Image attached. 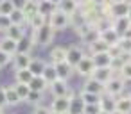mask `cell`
Masks as SVG:
<instances>
[{
  "label": "cell",
  "mask_w": 131,
  "mask_h": 114,
  "mask_svg": "<svg viewBox=\"0 0 131 114\" xmlns=\"http://www.w3.org/2000/svg\"><path fill=\"white\" fill-rule=\"evenodd\" d=\"M115 48L118 50V54H127V55H129V52H131V39H127V38H120V41L117 43Z\"/></svg>",
  "instance_id": "obj_35"
},
{
  "label": "cell",
  "mask_w": 131,
  "mask_h": 114,
  "mask_svg": "<svg viewBox=\"0 0 131 114\" xmlns=\"http://www.w3.org/2000/svg\"><path fill=\"white\" fill-rule=\"evenodd\" d=\"M74 2H75V4H77V6H83V4H84V2H86V0H74Z\"/></svg>",
  "instance_id": "obj_47"
},
{
  "label": "cell",
  "mask_w": 131,
  "mask_h": 114,
  "mask_svg": "<svg viewBox=\"0 0 131 114\" xmlns=\"http://www.w3.org/2000/svg\"><path fill=\"white\" fill-rule=\"evenodd\" d=\"M81 114H86V112H81Z\"/></svg>",
  "instance_id": "obj_54"
},
{
  "label": "cell",
  "mask_w": 131,
  "mask_h": 114,
  "mask_svg": "<svg viewBox=\"0 0 131 114\" xmlns=\"http://www.w3.org/2000/svg\"><path fill=\"white\" fill-rule=\"evenodd\" d=\"M129 57H131V52H129ZM129 61H131V59H129Z\"/></svg>",
  "instance_id": "obj_53"
},
{
  "label": "cell",
  "mask_w": 131,
  "mask_h": 114,
  "mask_svg": "<svg viewBox=\"0 0 131 114\" xmlns=\"http://www.w3.org/2000/svg\"><path fill=\"white\" fill-rule=\"evenodd\" d=\"M84 112H86V114H99V112H101V105H99V103L84 105Z\"/></svg>",
  "instance_id": "obj_42"
},
{
  "label": "cell",
  "mask_w": 131,
  "mask_h": 114,
  "mask_svg": "<svg viewBox=\"0 0 131 114\" xmlns=\"http://www.w3.org/2000/svg\"><path fill=\"white\" fill-rule=\"evenodd\" d=\"M120 78L124 80H131V61H126L122 66H120Z\"/></svg>",
  "instance_id": "obj_38"
},
{
  "label": "cell",
  "mask_w": 131,
  "mask_h": 114,
  "mask_svg": "<svg viewBox=\"0 0 131 114\" xmlns=\"http://www.w3.org/2000/svg\"><path fill=\"white\" fill-rule=\"evenodd\" d=\"M11 25H13V23H11V18H9V16L0 14V30H4V32H6Z\"/></svg>",
  "instance_id": "obj_39"
},
{
  "label": "cell",
  "mask_w": 131,
  "mask_h": 114,
  "mask_svg": "<svg viewBox=\"0 0 131 114\" xmlns=\"http://www.w3.org/2000/svg\"><path fill=\"white\" fill-rule=\"evenodd\" d=\"M6 36L15 39V41H20L22 38H25V30H24V25H11L7 30H6Z\"/></svg>",
  "instance_id": "obj_20"
},
{
  "label": "cell",
  "mask_w": 131,
  "mask_h": 114,
  "mask_svg": "<svg viewBox=\"0 0 131 114\" xmlns=\"http://www.w3.org/2000/svg\"><path fill=\"white\" fill-rule=\"evenodd\" d=\"M67 59V48L65 46H54L50 50V62L52 64H58V62H63Z\"/></svg>",
  "instance_id": "obj_19"
},
{
  "label": "cell",
  "mask_w": 131,
  "mask_h": 114,
  "mask_svg": "<svg viewBox=\"0 0 131 114\" xmlns=\"http://www.w3.org/2000/svg\"><path fill=\"white\" fill-rule=\"evenodd\" d=\"M54 29L47 23L45 27H41L40 30H34V36H32V43H36L38 46H47V45H50L52 43V39H54Z\"/></svg>",
  "instance_id": "obj_1"
},
{
  "label": "cell",
  "mask_w": 131,
  "mask_h": 114,
  "mask_svg": "<svg viewBox=\"0 0 131 114\" xmlns=\"http://www.w3.org/2000/svg\"><path fill=\"white\" fill-rule=\"evenodd\" d=\"M99 105H101V110H104V112H110V114H115V98H113V96L101 98Z\"/></svg>",
  "instance_id": "obj_28"
},
{
  "label": "cell",
  "mask_w": 131,
  "mask_h": 114,
  "mask_svg": "<svg viewBox=\"0 0 131 114\" xmlns=\"http://www.w3.org/2000/svg\"><path fill=\"white\" fill-rule=\"evenodd\" d=\"M84 57V52H83V48L81 46H77V45H72V46H68L67 48V62L72 66V68H75V64L81 61Z\"/></svg>",
  "instance_id": "obj_9"
},
{
  "label": "cell",
  "mask_w": 131,
  "mask_h": 114,
  "mask_svg": "<svg viewBox=\"0 0 131 114\" xmlns=\"http://www.w3.org/2000/svg\"><path fill=\"white\" fill-rule=\"evenodd\" d=\"M49 89H50L52 96H74L72 91H70V87H68V84H67V80H61V78H58L56 82H52L49 86Z\"/></svg>",
  "instance_id": "obj_6"
},
{
  "label": "cell",
  "mask_w": 131,
  "mask_h": 114,
  "mask_svg": "<svg viewBox=\"0 0 131 114\" xmlns=\"http://www.w3.org/2000/svg\"><path fill=\"white\" fill-rule=\"evenodd\" d=\"M127 18L131 20V2H129V13H127Z\"/></svg>",
  "instance_id": "obj_49"
},
{
  "label": "cell",
  "mask_w": 131,
  "mask_h": 114,
  "mask_svg": "<svg viewBox=\"0 0 131 114\" xmlns=\"http://www.w3.org/2000/svg\"><path fill=\"white\" fill-rule=\"evenodd\" d=\"M99 39H102L106 45H110V46L113 48V46H117V43L120 41V34H118L113 27H108V29H102V30H101Z\"/></svg>",
  "instance_id": "obj_7"
},
{
  "label": "cell",
  "mask_w": 131,
  "mask_h": 114,
  "mask_svg": "<svg viewBox=\"0 0 131 114\" xmlns=\"http://www.w3.org/2000/svg\"><path fill=\"white\" fill-rule=\"evenodd\" d=\"M49 2H50V4H54V6L58 7V6H59V2H61V0H49Z\"/></svg>",
  "instance_id": "obj_46"
},
{
  "label": "cell",
  "mask_w": 131,
  "mask_h": 114,
  "mask_svg": "<svg viewBox=\"0 0 131 114\" xmlns=\"http://www.w3.org/2000/svg\"><path fill=\"white\" fill-rule=\"evenodd\" d=\"M70 22H72V16L65 14V13L59 11V9H56V11L49 16V25H50L54 30H63V29H67V27L70 25Z\"/></svg>",
  "instance_id": "obj_2"
},
{
  "label": "cell",
  "mask_w": 131,
  "mask_h": 114,
  "mask_svg": "<svg viewBox=\"0 0 131 114\" xmlns=\"http://www.w3.org/2000/svg\"><path fill=\"white\" fill-rule=\"evenodd\" d=\"M113 68H95L93 73H92V78L99 80L101 84H106L110 78H113Z\"/></svg>",
  "instance_id": "obj_12"
},
{
  "label": "cell",
  "mask_w": 131,
  "mask_h": 114,
  "mask_svg": "<svg viewBox=\"0 0 131 114\" xmlns=\"http://www.w3.org/2000/svg\"><path fill=\"white\" fill-rule=\"evenodd\" d=\"M0 114H4V110H2V109H0Z\"/></svg>",
  "instance_id": "obj_52"
},
{
  "label": "cell",
  "mask_w": 131,
  "mask_h": 114,
  "mask_svg": "<svg viewBox=\"0 0 131 114\" xmlns=\"http://www.w3.org/2000/svg\"><path fill=\"white\" fill-rule=\"evenodd\" d=\"M83 91H88V93H93V94H104V84H101L99 80H95V78H92V77H88V80L84 82V86H83Z\"/></svg>",
  "instance_id": "obj_13"
},
{
  "label": "cell",
  "mask_w": 131,
  "mask_h": 114,
  "mask_svg": "<svg viewBox=\"0 0 131 114\" xmlns=\"http://www.w3.org/2000/svg\"><path fill=\"white\" fill-rule=\"evenodd\" d=\"M115 114H131V94L115 100Z\"/></svg>",
  "instance_id": "obj_11"
},
{
  "label": "cell",
  "mask_w": 131,
  "mask_h": 114,
  "mask_svg": "<svg viewBox=\"0 0 131 114\" xmlns=\"http://www.w3.org/2000/svg\"><path fill=\"white\" fill-rule=\"evenodd\" d=\"M58 9H59V11H63L65 14L72 16V14L77 11V4L74 2V0H61L59 6H58Z\"/></svg>",
  "instance_id": "obj_25"
},
{
  "label": "cell",
  "mask_w": 131,
  "mask_h": 114,
  "mask_svg": "<svg viewBox=\"0 0 131 114\" xmlns=\"http://www.w3.org/2000/svg\"><path fill=\"white\" fill-rule=\"evenodd\" d=\"M92 61H93V66L95 68H111L115 57L111 55V52H102V54L92 55Z\"/></svg>",
  "instance_id": "obj_8"
},
{
  "label": "cell",
  "mask_w": 131,
  "mask_h": 114,
  "mask_svg": "<svg viewBox=\"0 0 131 114\" xmlns=\"http://www.w3.org/2000/svg\"><path fill=\"white\" fill-rule=\"evenodd\" d=\"M111 4H118V2H127V0H110Z\"/></svg>",
  "instance_id": "obj_48"
},
{
  "label": "cell",
  "mask_w": 131,
  "mask_h": 114,
  "mask_svg": "<svg viewBox=\"0 0 131 114\" xmlns=\"http://www.w3.org/2000/svg\"><path fill=\"white\" fill-rule=\"evenodd\" d=\"M11 61H13V55H9V54H6V52H2V50H0V68L7 66Z\"/></svg>",
  "instance_id": "obj_40"
},
{
  "label": "cell",
  "mask_w": 131,
  "mask_h": 114,
  "mask_svg": "<svg viewBox=\"0 0 131 114\" xmlns=\"http://www.w3.org/2000/svg\"><path fill=\"white\" fill-rule=\"evenodd\" d=\"M31 48H32V39H29V38L25 36V38H22V39L18 41V52H16V54H29Z\"/></svg>",
  "instance_id": "obj_34"
},
{
  "label": "cell",
  "mask_w": 131,
  "mask_h": 114,
  "mask_svg": "<svg viewBox=\"0 0 131 114\" xmlns=\"http://www.w3.org/2000/svg\"><path fill=\"white\" fill-rule=\"evenodd\" d=\"M45 66H47V62H45V61H41V59H31V62H29V68H27V70L32 73V77H36V75H41V73H43Z\"/></svg>",
  "instance_id": "obj_22"
},
{
  "label": "cell",
  "mask_w": 131,
  "mask_h": 114,
  "mask_svg": "<svg viewBox=\"0 0 131 114\" xmlns=\"http://www.w3.org/2000/svg\"><path fill=\"white\" fill-rule=\"evenodd\" d=\"M50 114H68V112H52V110H50Z\"/></svg>",
  "instance_id": "obj_50"
},
{
  "label": "cell",
  "mask_w": 131,
  "mask_h": 114,
  "mask_svg": "<svg viewBox=\"0 0 131 114\" xmlns=\"http://www.w3.org/2000/svg\"><path fill=\"white\" fill-rule=\"evenodd\" d=\"M106 13L115 20V18H122V16H127L129 13V2H118V4H108L106 6Z\"/></svg>",
  "instance_id": "obj_4"
},
{
  "label": "cell",
  "mask_w": 131,
  "mask_h": 114,
  "mask_svg": "<svg viewBox=\"0 0 131 114\" xmlns=\"http://www.w3.org/2000/svg\"><path fill=\"white\" fill-rule=\"evenodd\" d=\"M9 18H11V23H13V25H24V23H27L25 18H24L22 9H15V11L9 14Z\"/></svg>",
  "instance_id": "obj_37"
},
{
  "label": "cell",
  "mask_w": 131,
  "mask_h": 114,
  "mask_svg": "<svg viewBox=\"0 0 131 114\" xmlns=\"http://www.w3.org/2000/svg\"><path fill=\"white\" fill-rule=\"evenodd\" d=\"M74 70H75L81 77H92V73H93V70H95L93 61H92V55H84V57L75 64Z\"/></svg>",
  "instance_id": "obj_5"
},
{
  "label": "cell",
  "mask_w": 131,
  "mask_h": 114,
  "mask_svg": "<svg viewBox=\"0 0 131 114\" xmlns=\"http://www.w3.org/2000/svg\"><path fill=\"white\" fill-rule=\"evenodd\" d=\"M99 114H110V112H104V110H101V112H99Z\"/></svg>",
  "instance_id": "obj_51"
},
{
  "label": "cell",
  "mask_w": 131,
  "mask_h": 114,
  "mask_svg": "<svg viewBox=\"0 0 131 114\" xmlns=\"http://www.w3.org/2000/svg\"><path fill=\"white\" fill-rule=\"evenodd\" d=\"M34 114H50V109H47V107H41V105H38V107L34 109Z\"/></svg>",
  "instance_id": "obj_44"
},
{
  "label": "cell",
  "mask_w": 131,
  "mask_h": 114,
  "mask_svg": "<svg viewBox=\"0 0 131 114\" xmlns=\"http://www.w3.org/2000/svg\"><path fill=\"white\" fill-rule=\"evenodd\" d=\"M13 11H15V4L11 0H0V14L9 16Z\"/></svg>",
  "instance_id": "obj_36"
},
{
  "label": "cell",
  "mask_w": 131,
  "mask_h": 114,
  "mask_svg": "<svg viewBox=\"0 0 131 114\" xmlns=\"http://www.w3.org/2000/svg\"><path fill=\"white\" fill-rule=\"evenodd\" d=\"M29 23H31L32 30H40L41 27H45V25H47V16H43L41 13H38L36 16H32V20H31Z\"/></svg>",
  "instance_id": "obj_32"
},
{
  "label": "cell",
  "mask_w": 131,
  "mask_h": 114,
  "mask_svg": "<svg viewBox=\"0 0 131 114\" xmlns=\"http://www.w3.org/2000/svg\"><path fill=\"white\" fill-rule=\"evenodd\" d=\"M124 87H126V80L124 78H120V77H113V78H110L106 84H104V93L108 94V96H117V94H120L122 91H124Z\"/></svg>",
  "instance_id": "obj_3"
},
{
  "label": "cell",
  "mask_w": 131,
  "mask_h": 114,
  "mask_svg": "<svg viewBox=\"0 0 131 114\" xmlns=\"http://www.w3.org/2000/svg\"><path fill=\"white\" fill-rule=\"evenodd\" d=\"M13 87H15V91H16L18 98H20L22 102H25V100H27V96H29V93H31L29 84H15Z\"/></svg>",
  "instance_id": "obj_33"
},
{
  "label": "cell",
  "mask_w": 131,
  "mask_h": 114,
  "mask_svg": "<svg viewBox=\"0 0 131 114\" xmlns=\"http://www.w3.org/2000/svg\"><path fill=\"white\" fill-rule=\"evenodd\" d=\"M41 94H43V93H38V91H31L25 102H31V103H40V100H41Z\"/></svg>",
  "instance_id": "obj_41"
},
{
  "label": "cell",
  "mask_w": 131,
  "mask_h": 114,
  "mask_svg": "<svg viewBox=\"0 0 131 114\" xmlns=\"http://www.w3.org/2000/svg\"><path fill=\"white\" fill-rule=\"evenodd\" d=\"M90 46V52H92V55H95V54H102V52H110L111 50V46L110 45H106L102 39H95L92 45H88Z\"/></svg>",
  "instance_id": "obj_23"
},
{
  "label": "cell",
  "mask_w": 131,
  "mask_h": 114,
  "mask_svg": "<svg viewBox=\"0 0 131 114\" xmlns=\"http://www.w3.org/2000/svg\"><path fill=\"white\" fill-rule=\"evenodd\" d=\"M54 68H56V73H58V78H61V80H68V77L74 73V68L67 62V61H63V62H58V64H54Z\"/></svg>",
  "instance_id": "obj_15"
},
{
  "label": "cell",
  "mask_w": 131,
  "mask_h": 114,
  "mask_svg": "<svg viewBox=\"0 0 131 114\" xmlns=\"http://www.w3.org/2000/svg\"><path fill=\"white\" fill-rule=\"evenodd\" d=\"M7 107V102H6V87L0 86V109Z\"/></svg>",
  "instance_id": "obj_43"
},
{
  "label": "cell",
  "mask_w": 131,
  "mask_h": 114,
  "mask_svg": "<svg viewBox=\"0 0 131 114\" xmlns=\"http://www.w3.org/2000/svg\"><path fill=\"white\" fill-rule=\"evenodd\" d=\"M79 98L84 102V105H92V103H99L102 96H101V94L88 93V91H81V93H79Z\"/></svg>",
  "instance_id": "obj_30"
},
{
  "label": "cell",
  "mask_w": 131,
  "mask_h": 114,
  "mask_svg": "<svg viewBox=\"0 0 131 114\" xmlns=\"http://www.w3.org/2000/svg\"><path fill=\"white\" fill-rule=\"evenodd\" d=\"M15 78H16V84H29L31 78H32V73H31L27 68H25V70H16Z\"/></svg>",
  "instance_id": "obj_31"
},
{
  "label": "cell",
  "mask_w": 131,
  "mask_h": 114,
  "mask_svg": "<svg viewBox=\"0 0 131 114\" xmlns=\"http://www.w3.org/2000/svg\"><path fill=\"white\" fill-rule=\"evenodd\" d=\"M29 87H31V91H38V93H45L47 89H49V82L41 77V75H36V77H32L31 78V82H29Z\"/></svg>",
  "instance_id": "obj_16"
},
{
  "label": "cell",
  "mask_w": 131,
  "mask_h": 114,
  "mask_svg": "<svg viewBox=\"0 0 131 114\" xmlns=\"http://www.w3.org/2000/svg\"><path fill=\"white\" fill-rule=\"evenodd\" d=\"M0 50L9 54V55H15L18 52V41H15V39H11V38L6 36L4 39H0Z\"/></svg>",
  "instance_id": "obj_17"
},
{
  "label": "cell",
  "mask_w": 131,
  "mask_h": 114,
  "mask_svg": "<svg viewBox=\"0 0 131 114\" xmlns=\"http://www.w3.org/2000/svg\"><path fill=\"white\" fill-rule=\"evenodd\" d=\"M70 98L72 96H54V100L50 103V110L52 112H68V109H70Z\"/></svg>",
  "instance_id": "obj_10"
},
{
  "label": "cell",
  "mask_w": 131,
  "mask_h": 114,
  "mask_svg": "<svg viewBox=\"0 0 131 114\" xmlns=\"http://www.w3.org/2000/svg\"><path fill=\"white\" fill-rule=\"evenodd\" d=\"M11 2L15 4V9H22V7L25 6V2H27V0H11Z\"/></svg>",
  "instance_id": "obj_45"
},
{
  "label": "cell",
  "mask_w": 131,
  "mask_h": 114,
  "mask_svg": "<svg viewBox=\"0 0 131 114\" xmlns=\"http://www.w3.org/2000/svg\"><path fill=\"white\" fill-rule=\"evenodd\" d=\"M22 13H24L25 22L29 23V22L32 20V16H36V14H38V0H27L25 6L22 7Z\"/></svg>",
  "instance_id": "obj_14"
},
{
  "label": "cell",
  "mask_w": 131,
  "mask_h": 114,
  "mask_svg": "<svg viewBox=\"0 0 131 114\" xmlns=\"http://www.w3.org/2000/svg\"><path fill=\"white\" fill-rule=\"evenodd\" d=\"M84 112V102L77 96V98H70V109H68V114H81Z\"/></svg>",
  "instance_id": "obj_27"
},
{
  "label": "cell",
  "mask_w": 131,
  "mask_h": 114,
  "mask_svg": "<svg viewBox=\"0 0 131 114\" xmlns=\"http://www.w3.org/2000/svg\"><path fill=\"white\" fill-rule=\"evenodd\" d=\"M58 7L54 4H50L49 0H38V13H41L43 16H50Z\"/></svg>",
  "instance_id": "obj_26"
},
{
  "label": "cell",
  "mask_w": 131,
  "mask_h": 114,
  "mask_svg": "<svg viewBox=\"0 0 131 114\" xmlns=\"http://www.w3.org/2000/svg\"><path fill=\"white\" fill-rule=\"evenodd\" d=\"M31 59H32V57H31L29 54H15V59H13L15 68H16V70H25V68H29Z\"/></svg>",
  "instance_id": "obj_21"
},
{
  "label": "cell",
  "mask_w": 131,
  "mask_h": 114,
  "mask_svg": "<svg viewBox=\"0 0 131 114\" xmlns=\"http://www.w3.org/2000/svg\"><path fill=\"white\" fill-rule=\"evenodd\" d=\"M41 77L49 82V86H50L52 82H56V80H58V73H56L54 64H47V66H45V70H43V73H41Z\"/></svg>",
  "instance_id": "obj_29"
},
{
  "label": "cell",
  "mask_w": 131,
  "mask_h": 114,
  "mask_svg": "<svg viewBox=\"0 0 131 114\" xmlns=\"http://www.w3.org/2000/svg\"><path fill=\"white\" fill-rule=\"evenodd\" d=\"M6 102H7V107H15V105L22 103V100L18 98V94H16V91H15L13 86L6 87Z\"/></svg>",
  "instance_id": "obj_24"
},
{
  "label": "cell",
  "mask_w": 131,
  "mask_h": 114,
  "mask_svg": "<svg viewBox=\"0 0 131 114\" xmlns=\"http://www.w3.org/2000/svg\"><path fill=\"white\" fill-rule=\"evenodd\" d=\"M120 36L127 30V29H131V20L127 18V16H122V18H115L113 20V25H111Z\"/></svg>",
  "instance_id": "obj_18"
}]
</instances>
